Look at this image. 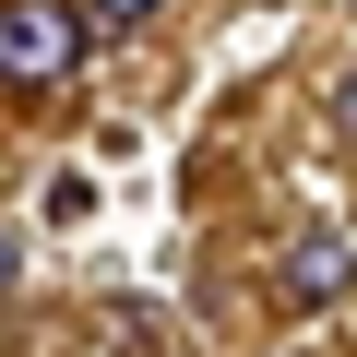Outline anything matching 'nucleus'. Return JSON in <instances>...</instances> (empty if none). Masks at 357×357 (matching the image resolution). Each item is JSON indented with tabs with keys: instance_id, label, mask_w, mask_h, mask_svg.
Here are the masks:
<instances>
[{
	"instance_id": "nucleus-2",
	"label": "nucleus",
	"mask_w": 357,
	"mask_h": 357,
	"mask_svg": "<svg viewBox=\"0 0 357 357\" xmlns=\"http://www.w3.org/2000/svg\"><path fill=\"white\" fill-rule=\"evenodd\" d=\"M345 286H357V238H345V227H298L286 262H274V310H286V321H321Z\"/></svg>"
},
{
	"instance_id": "nucleus-3",
	"label": "nucleus",
	"mask_w": 357,
	"mask_h": 357,
	"mask_svg": "<svg viewBox=\"0 0 357 357\" xmlns=\"http://www.w3.org/2000/svg\"><path fill=\"white\" fill-rule=\"evenodd\" d=\"M333 143H345V155H357V72H345V84H333Z\"/></svg>"
},
{
	"instance_id": "nucleus-1",
	"label": "nucleus",
	"mask_w": 357,
	"mask_h": 357,
	"mask_svg": "<svg viewBox=\"0 0 357 357\" xmlns=\"http://www.w3.org/2000/svg\"><path fill=\"white\" fill-rule=\"evenodd\" d=\"M96 60V13L84 0H0V84L13 96H60Z\"/></svg>"
},
{
	"instance_id": "nucleus-4",
	"label": "nucleus",
	"mask_w": 357,
	"mask_h": 357,
	"mask_svg": "<svg viewBox=\"0 0 357 357\" xmlns=\"http://www.w3.org/2000/svg\"><path fill=\"white\" fill-rule=\"evenodd\" d=\"M84 13H96V24H143L155 0H84Z\"/></svg>"
},
{
	"instance_id": "nucleus-5",
	"label": "nucleus",
	"mask_w": 357,
	"mask_h": 357,
	"mask_svg": "<svg viewBox=\"0 0 357 357\" xmlns=\"http://www.w3.org/2000/svg\"><path fill=\"white\" fill-rule=\"evenodd\" d=\"M24 286V238H0V298H13Z\"/></svg>"
}]
</instances>
